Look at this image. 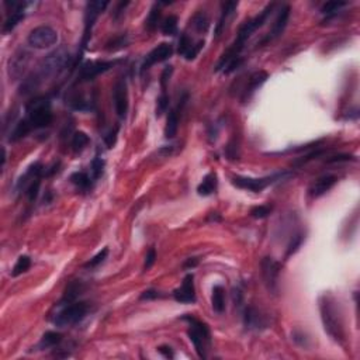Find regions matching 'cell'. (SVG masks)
<instances>
[{"instance_id": "obj_23", "label": "cell", "mask_w": 360, "mask_h": 360, "mask_svg": "<svg viewBox=\"0 0 360 360\" xmlns=\"http://www.w3.org/2000/svg\"><path fill=\"white\" fill-rule=\"evenodd\" d=\"M217 186H218V180H217V175L215 173H209L206 175L204 179L202 180V183L198 184L197 187V193L200 196H211L213 193H215L217 190Z\"/></svg>"}, {"instance_id": "obj_44", "label": "cell", "mask_w": 360, "mask_h": 360, "mask_svg": "<svg viewBox=\"0 0 360 360\" xmlns=\"http://www.w3.org/2000/svg\"><path fill=\"white\" fill-rule=\"evenodd\" d=\"M203 48H204V41H197L196 44H193L191 50H190L189 54L184 57V59H186V61H193V59H196V58L198 57V54L202 52Z\"/></svg>"}, {"instance_id": "obj_29", "label": "cell", "mask_w": 360, "mask_h": 360, "mask_svg": "<svg viewBox=\"0 0 360 360\" xmlns=\"http://www.w3.org/2000/svg\"><path fill=\"white\" fill-rule=\"evenodd\" d=\"M90 144V138L86 133L83 131H76L72 137V141H70V146H72V151L75 153H79L82 152L86 146Z\"/></svg>"}, {"instance_id": "obj_39", "label": "cell", "mask_w": 360, "mask_h": 360, "mask_svg": "<svg viewBox=\"0 0 360 360\" xmlns=\"http://www.w3.org/2000/svg\"><path fill=\"white\" fill-rule=\"evenodd\" d=\"M169 103H171V99H169V96H168V93L166 92H161V96L158 97V100H156V117H161V115H164L166 111H168V108H169Z\"/></svg>"}, {"instance_id": "obj_36", "label": "cell", "mask_w": 360, "mask_h": 360, "mask_svg": "<svg viewBox=\"0 0 360 360\" xmlns=\"http://www.w3.org/2000/svg\"><path fill=\"white\" fill-rule=\"evenodd\" d=\"M104 166H106V161L100 156H96L93 161H92V165H90V169H92V177L93 180H97L103 176L104 173Z\"/></svg>"}, {"instance_id": "obj_50", "label": "cell", "mask_w": 360, "mask_h": 360, "mask_svg": "<svg viewBox=\"0 0 360 360\" xmlns=\"http://www.w3.org/2000/svg\"><path fill=\"white\" fill-rule=\"evenodd\" d=\"M128 6H130V2H120V3H117V5H115V9H114L113 12V19L114 20L120 19L121 16H123V13L126 12V9Z\"/></svg>"}, {"instance_id": "obj_14", "label": "cell", "mask_w": 360, "mask_h": 360, "mask_svg": "<svg viewBox=\"0 0 360 360\" xmlns=\"http://www.w3.org/2000/svg\"><path fill=\"white\" fill-rule=\"evenodd\" d=\"M187 100H189V95H187V93H183V95L180 96V99H179L177 107L172 108L171 111L168 113L166 126H165V138L166 139H173L176 137L177 128H179V120H180L179 114L183 111Z\"/></svg>"}, {"instance_id": "obj_22", "label": "cell", "mask_w": 360, "mask_h": 360, "mask_svg": "<svg viewBox=\"0 0 360 360\" xmlns=\"http://www.w3.org/2000/svg\"><path fill=\"white\" fill-rule=\"evenodd\" d=\"M62 342V334H59L57 331H47L41 341L38 342L37 350H47V349H52L58 346Z\"/></svg>"}, {"instance_id": "obj_37", "label": "cell", "mask_w": 360, "mask_h": 360, "mask_svg": "<svg viewBox=\"0 0 360 360\" xmlns=\"http://www.w3.org/2000/svg\"><path fill=\"white\" fill-rule=\"evenodd\" d=\"M193 41H191V38L187 35V34H182L180 35V38H179V47H177V54L180 55V57H186L187 54H189V51L191 50V47H193Z\"/></svg>"}, {"instance_id": "obj_51", "label": "cell", "mask_w": 360, "mask_h": 360, "mask_svg": "<svg viewBox=\"0 0 360 360\" xmlns=\"http://www.w3.org/2000/svg\"><path fill=\"white\" fill-rule=\"evenodd\" d=\"M158 352L162 354L164 357H166V359H173V357H175V352H173V349H172L169 345H162V346H159Z\"/></svg>"}, {"instance_id": "obj_17", "label": "cell", "mask_w": 360, "mask_h": 360, "mask_svg": "<svg viewBox=\"0 0 360 360\" xmlns=\"http://www.w3.org/2000/svg\"><path fill=\"white\" fill-rule=\"evenodd\" d=\"M173 298L180 304L196 303V289H194V276L193 273L186 274L183 283L173 291Z\"/></svg>"}, {"instance_id": "obj_16", "label": "cell", "mask_w": 360, "mask_h": 360, "mask_svg": "<svg viewBox=\"0 0 360 360\" xmlns=\"http://www.w3.org/2000/svg\"><path fill=\"white\" fill-rule=\"evenodd\" d=\"M28 61H30V54L24 48H20V50L16 51V54L9 59V66H7V72H9L10 79L19 81L27 69Z\"/></svg>"}, {"instance_id": "obj_11", "label": "cell", "mask_w": 360, "mask_h": 360, "mask_svg": "<svg viewBox=\"0 0 360 360\" xmlns=\"http://www.w3.org/2000/svg\"><path fill=\"white\" fill-rule=\"evenodd\" d=\"M260 267H262L263 283H265L267 291L272 293V294H277L278 276H280L282 265L278 263L277 260L273 259V258H263L262 263H260Z\"/></svg>"}, {"instance_id": "obj_48", "label": "cell", "mask_w": 360, "mask_h": 360, "mask_svg": "<svg viewBox=\"0 0 360 360\" xmlns=\"http://www.w3.org/2000/svg\"><path fill=\"white\" fill-rule=\"evenodd\" d=\"M242 63H244V58L236 57L235 59H232L231 62L228 63V66L225 68V69L222 70V72H224L225 75H229V73H232V72H235V70L238 69V68H239Z\"/></svg>"}, {"instance_id": "obj_1", "label": "cell", "mask_w": 360, "mask_h": 360, "mask_svg": "<svg viewBox=\"0 0 360 360\" xmlns=\"http://www.w3.org/2000/svg\"><path fill=\"white\" fill-rule=\"evenodd\" d=\"M70 59L72 57H70L69 51L65 50L63 47L52 51L41 61V63L38 65V69L23 82L21 88H20V95L28 96L34 93L41 86V83L45 82L47 79L59 75L69 65Z\"/></svg>"}, {"instance_id": "obj_9", "label": "cell", "mask_w": 360, "mask_h": 360, "mask_svg": "<svg viewBox=\"0 0 360 360\" xmlns=\"http://www.w3.org/2000/svg\"><path fill=\"white\" fill-rule=\"evenodd\" d=\"M27 43L34 50H47L58 43V32L50 25H38L30 31Z\"/></svg>"}, {"instance_id": "obj_34", "label": "cell", "mask_w": 360, "mask_h": 360, "mask_svg": "<svg viewBox=\"0 0 360 360\" xmlns=\"http://www.w3.org/2000/svg\"><path fill=\"white\" fill-rule=\"evenodd\" d=\"M161 28H162V32H164L165 35H171V37H173V35L177 32L176 16H173V14L168 16V17L164 20V23H162V27H161Z\"/></svg>"}, {"instance_id": "obj_47", "label": "cell", "mask_w": 360, "mask_h": 360, "mask_svg": "<svg viewBox=\"0 0 360 360\" xmlns=\"http://www.w3.org/2000/svg\"><path fill=\"white\" fill-rule=\"evenodd\" d=\"M155 262H156V251H155V248H151V249L146 252L145 263H144V270H149Z\"/></svg>"}, {"instance_id": "obj_12", "label": "cell", "mask_w": 360, "mask_h": 360, "mask_svg": "<svg viewBox=\"0 0 360 360\" xmlns=\"http://www.w3.org/2000/svg\"><path fill=\"white\" fill-rule=\"evenodd\" d=\"M172 55H173V45L168 44V43L159 44L145 57L144 62L141 65V69H139L141 73H145L146 70L151 69L152 66L156 65V63L165 62V61L171 59Z\"/></svg>"}, {"instance_id": "obj_38", "label": "cell", "mask_w": 360, "mask_h": 360, "mask_svg": "<svg viewBox=\"0 0 360 360\" xmlns=\"http://www.w3.org/2000/svg\"><path fill=\"white\" fill-rule=\"evenodd\" d=\"M304 242V235L301 234V232H298V234H296L293 238H291L290 244L287 245V251H286V258H290L291 255H294V253L297 252L298 249H300V247L303 245Z\"/></svg>"}, {"instance_id": "obj_25", "label": "cell", "mask_w": 360, "mask_h": 360, "mask_svg": "<svg viewBox=\"0 0 360 360\" xmlns=\"http://www.w3.org/2000/svg\"><path fill=\"white\" fill-rule=\"evenodd\" d=\"M211 305L217 314H222L225 310V291L222 286L215 285L211 293Z\"/></svg>"}, {"instance_id": "obj_49", "label": "cell", "mask_w": 360, "mask_h": 360, "mask_svg": "<svg viewBox=\"0 0 360 360\" xmlns=\"http://www.w3.org/2000/svg\"><path fill=\"white\" fill-rule=\"evenodd\" d=\"M293 341L296 342L298 346H301V348H307L308 346V338L304 335L303 332H300V331H294L293 332Z\"/></svg>"}, {"instance_id": "obj_32", "label": "cell", "mask_w": 360, "mask_h": 360, "mask_svg": "<svg viewBox=\"0 0 360 360\" xmlns=\"http://www.w3.org/2000/svg\"><path fill=\"white\" fill-rule=\"evenodd\" d=\"M127 45H128V35H127V34H121V35L111 38L107 44H106L104 48H106V51H108V52H115V51L126 48Z\"/></svg>"}, {"instance_id": "obj_54", "label": "cell", "mask_w": 360, "mask_h": 360, "mask_svg": "<svg viewBox=\"0 0 360 360\" xmlns=\"http://www.w3.org/2000/svg\"><path fill=\"white\" fill-rule=\"evenodd\" d=\"M58 168H59V162L52 165V166L50 168V171H45V176H52L54 173H57Z\"/></svg>"}, {"instance_id": "obj_42", "label": "cell", "mask_w": 360, "mask_h": 360, "mask_svg": "<svg viewBox=\"0 0 360 360\" xmlns=\"http://www.w3.org/2000/svg\"><path fill=\"white\" fill-rule=\"evenodd\" d=\"M118 131H120V126H115L113 130H111V131L107 134V135H104V144H106V146H107V148H113V146L115 145Z\"/></svg>"}, {"instance_id": "obj_5", "label": "cell", "mask_w": 360, "mask_h": 360, "mask_svg": "<svg viewBox=\"0 0 360 360\" xmlns=\"http://www.w3.org/2000/svg\"><path fill=\"white\" fill-rule=\"evenodd\" d=\"M294 176V173L290 171H282L272 173L269 176L265 177H248V176H234L231 179V182L234 186H236L238 189L248 190V191H253V193H260L262 190H265L266 187L272 186L274 183H278L282 180H286L289 177Z\"/></svg>"}, {"instance_id": "obj_21", "label": "cell", "mask_w": 360, "mask_h": 360, "mask_svg": "<svg viewBox=\"0 0 360 360\" xmlns=\"http://www.w3.org/2000/svg\"><path fill=\"white\" fill-rule=\"evenodd\" d=\"M267 77H269V73H267V72H265V70L255 72V73H253V75L249 77L247 88H245L244 93H242V101L249 100V99H251V97L255 95V92H256V90H259L260 86H262V85H263V83L267 81Z\"/></svg>"}, {"instance_id": "obj_10", "label": "cell", "mask_w": 360, "mask_h": 360, "mask_svg": "<svg viewBox=\"0 0 360 360\" xmlns=\"http://www.w3.org/2000/svg\"><path fill=\"white\" fill-rule=\"evenodd\" d=\"M120 59H114V61H88L81 66L79 73H77V81L76 83L90 82L95 77H97L101 73H106L107 70L114 68L115 65H118Z\"/></svg>"}, {"instance_id": "obj_4", "label": "cell", "mask_w": 360, "mask_h": 360, "mask_svg": "<svg viewBox=\"0 0 360 360\" xmlns=\"http://www.w3.org/2000/svg\"><path fill=\"white\" fill-rule=\"evenodd\" d=\"M182 321H186V323L189 324L187 335H189L190 342L193 343V346L196 349L198 357L200 359H206L210 342H211V334H210L207 324H204L203 321L191 315H183L182 316Z\"/></svg>"}, {"instance_id": "obj_19", "label": "cell", "mask_w": 360, "mask_h": 360, "mask_svg": "<svg viewBox=\"0 0 360 360\" xmlns=\"http://www.w3.org/2000/svg\"><path fill=\"white\" fill-rule=\"evenodd\" d=\"M289 19H290V6H289V5H285V6H282V9L278 10L277 17H276L274 23H273L272 30L266 35L263 43L272 41L274 38H277L278 35H282L283 31H285L286 25L289 23Z\"/></svg>"}, {"instance_id": "obj_2", "label": "cell", "mask_w": 360, "mask_h": 360, "mask_svg": "<svg viewBox=\"0 0 360 360\" xmlns=\"http://www.w3.org/2000/svg\"><path fill=\"white\" fill-rule=\"evenodd\" d=\"M319 311L323 319L324 329L336 343H345V329L342 321L339 308L336 307L335 301L329 296H323L319 300Z\"/></svg>"}, {"instance_id": "obj_28", "label": "cell", "mask_w": 360, "mask_h": 360, "mask_svg": "<svg viewBox=\"0 0 360 360\" xmlns=\"http://www.w3.org/2000/svg\"><path fill=\"white\" fill-rule=\"evenodd\" d=\"M191 24H193V27H194V30H196L197 32L206 34L210 28V19L209 16H207V13L204 12V10L197 12L196 14L193 16Z\"/></svg>"}, {"instance_id": "obj_41", "label": "cell", "mask_w": 360, "mask_h": 360, "mask_svg": "<svg viewBox=\"0 0 360 360\" xmlns=\"http://www.w3.org/2000/svg\"><path fill=\"white\" fill-rule=\"evenodd\" d=\"M39 187H41V177L32 180L31 184L28 186V189L25 190V196L28 197L30 202H35V198L38 197V193H39Z\"/></svg>"}, {"instance_id": "obj_40", "label": "cell", "mask_w": 360, "mask_h": 360, "mask_svg": "<svg viewBox=\"0 0 360 360\" xmlns=\"http://www.w3.org/2000/svg\"><path fill=\"white\" fill-rule=\"evenodd\" d=\"M272 210L273 207H270V206H256L251 210V217L256 218V220H263V218L270 215Z\"/></svg>"}, {"instance_id": "obj_8", "label": "cell", "mask_w": 360, "mask_h": 360, "mask_svg": "<svg viewBox=\"0 0 360 360\" xmlns=\"http://www.w3.org/2000/svg\"><path fill=\"white\" fill-rule=\"evenodd\" d=\"M89 312V304L83 301H75V303L62 305V308L58 311L54 318V324L59 328L70 327L75 324L81 323Z\"/></svg>"}, {"instance_id": "obj_24", "label": "cell", "mask_w": 360, "mask_h": 360, "mask_svg": "<svg viewBox=\"0 0 360 360\" xmlns=\"http://www.w3.org/2000/svg\"><path fill=\"white\" fill-rule=\"evenodd\" d=\"M82 290L83 285L81 282H72V283H69V286L66 287V290L63 293L62 300L59 301V305L62 307V305H66V304L75 303L77 297L82 294Z\"/></svg>"}, {"instance_id": "obj_35", "label": "cell", "mask_w": 360, "mask_h": 360, "mask_svg": "<svg viewBox=\"0 0 360 360\" xmlns=\"http://www.w3.org/2000/svg\"><path fill=\"white\" fill-rule=\"evenodd\" d=\"M107 255H108V248H103L100 252L96 253L92 259H89L88 262L83 265V267H85V269H95V267L100 266L104 260L107 259Z\"/></svg>"}, {"instance_id": "obj_7", "label": "cell", "mask_w": 360, "mask_h": 360, "mask_svg": "<svg viewBox=\"0 0 360 360\" xmlns=\"http://www.w3.org/2000/svg\"><path fill=\"white\" fill-rule=\"evenodd\" d=\"M110 5L108 2H100V0H95V2H89L86 5V10H85V30H83V37H82V44H81V51L77 54V59L76 63L81 62L83 54L86 51L89 41L92 38V31H93V27L97 17L100 16L101 13L104 12L107 6Z\"/></svg>"}, {"instance_id": "obj_53", "label": "cell", "mask_w": 360, "mask_h": 360, "mask_svg": "<svg viewBox=\"0 0 360 360\" xmlns=\"http://www.w3.org/2000/svg\"><path fill=\"white\" fill-rule=\"evenodd\" d=\"M197 265H198V259L197 258H189L183 263V267L184 269H194Z\"/></svg>"}, {"instance_id": "obj_3", "label": "cell", "mask_w": 360, "mask_h": 360, "mask_svg": "<svg viewBox=\"0 0 360 360\" xmlns=\"http://www.w3.org/2000/svg\"><path fill=\"white\" fill-rule=\"evenodd\" d=\"M25 121L31 130H43L52 124L54 113H52V104L48 96L35 97L31 101H28L25 107Z\"/></svg>"}, {"instance_id": "obj_6", "label": "cell", "mask_w": 360, "mask_h": 360, "mask_svg": "<svg viewBox=\"0 0 360 360\" xmlns=\"http://www.w3.org/2000/svg\"><path fill=\"white\" fill-rule=\"evenodd\" d=\"M274 6H276L274 3L267 5L258 16H255L253 19L248 20V21H245L244 24L241 25L239 30H238V35L235 38L234 43L231 44V48H232L235 52H238V54L242 52V50L245 48V44H247L248 39L252 37L253 32L256 31V30H259L260 27L265 24L266 20L269 19V16L272 14Z\"/></svg>"}, {"instance_id": "obj_46", "label": "cell", "mask_w": 360, "mask_h": 360, "mask_svg": "<svg viewBox=\"0 0 360 360\" xmlns=\"http://www.w3.org/2000/svg\"><path fill=\"white\" fill-rule=\"evenodd\" d=\"M161 296H162V294H161L158 290H155V289H148V290L141 293L139 300H141V301H151V300H156V298H159Z\"/></svg>"}, {"instance_id": "obj_13", "label": "cell", "mask_w": 360, "mask_h": 360, "mask_svg": "<svg viewBox=\"0 0 360 360\" xmlns=\"http://www.w3.org/2000/svg\"><path fill=\"white\" fill-rule=\"evenodd\" d=\"M244 327L248 331H262L270 327V319L258 308L247 307L244 311Z\"/></svg>"}, {"instance_id": "obj_26", "label": "cell", "mask_w": 360, "mask_h": 360, "mask_svg": "<svg viewBox=\"0 0 360 360\" xmlns=\"http://www.w3.org/2000/svg\"><path fill=\"white\" fill-rule=\"evenodd\" d=\"M70 183L75 184L76 187L82 191H88L90 187H92V183H93V177H90L86 173V172H75L72 173L69 177Z\"/></svg>"}, {"instance_id": "obj_43", "label": "cell", "mask_w": 360, "mask_h": 360, "mask_svg": "<svg viewBox=\"0 0 360 360\" xmlns=\"http://www.w3.org/2000/svg\"><path fill=\"white\" fill-rule=\"evenodd\" d=\"M350 161H356V156L349 155V153H339L335 156H329L325 162L327 164H339V162H350Z\"/></svg>"}, {"instance_id": "obj_15", "label": "cell", "mask_w": 360, "mask_h": 360, "mask_svg": "<svg viewBox=\"0 0 360 360\" xmlns=\"http://www.w3.org/2000/svg\"><path fill=\"white\" fill-rule=\"evenodd\" d=\"M113 101L115 113L124 120L128 111V89H127L126 79H118L113 89Z\"/></svg>"}, {"instance_id": "obj_27", "label": "cell", "mask_w": 360, "mask_h": 360, "mask_svg": "<svg viewBox=\"0 0 360 360\" xmlns=\"http://www.w3.org/2000/svg\"><path fill=\"white\" fill-rule=\"evenodd\" d=\"M348 6L346 2H328L321 7V14L325 16V20H331L338 16V13H341V10L343 7Z\"/></svg>"}, {"instance_id": "obj_30", "label": "cell", "mask_w": 360, "mask_h": 360, "mask_svg": "<svg viewBox=\"0 0 360 360\" xmlns=\"http://www.w3.org/2000/svg\"><path fill=\"white\" fill-rule=\"evenodd\" d=\"M159 21H161V7H159V5L156 3V5L152 6L151 12H149L148 17H146L145 28L148 30V31H153V30H156Z\"/></svg>"}, {"instance_id": "obj_20", "label": "cell", "mask_w": 360, "mask_h": 360, "mask_svg": "<svg viewBox=\"0 0 360 360\" xmlns=\"http://www.w3.org/2000/svg\"><path fill=\"white\" fill-rule=\"evenodd\" d=\"M236 7H238V2H225V3H222L221 16H220V20L217 23V27H215V37H220L222 31L227 28L228 21L232 19V16L236 12Z\"/></svg>"}, {"instance_id": "obj_45", "label": "cell", "mask_w": 360, "mask_h": 360, "mask_svg": "<svg viewBox=\"0 0 360 360\" xmlns=\"http://www.w3.org/2000/svg\"><path fill=\"white\" fill-rule=\"evenodd\" d=\"M172 73H173V66H166L164 69V72H162V75H161V88H162V92H166V89H168V83H169V81H171V76Z\"/></svg>"}, {"instance_id": "obj_31", "label": "cell", "mask_w": 360, "mask_h": 360, "mask_svg": "<svg viewBox=\"0 0 360 360\" xmlns=\"http://www.w3.org/2000/svg\"><path fill=\"white\" fill-rule=\"evenodd\" d=\"M30 266H31V259H30V256H27V255H21L19 259H17V262H16L14 267H13L12 276L13 277H19V276H21L23 273H25L28 269H30Z\"/></svg>"}, {"instance_id": "obj_52", "label": "cell", "mask_w": 360, "mask_h": 360, "mask_svg": "<svg viewBox=\"0 0 360 360\" xmlns=\"http://www.w3.org/2000/svg\"><path fill=\"white\" fill-rule=\"evenodd\" d=\"M236 149H238V146H236V144H234V142H229L227 146V156L229 159H235L236 156H238V152H236ZM238 159V158H236Z\"/></svg>"}, {"instance_id": "obj_18", "label": "cell", "mask_w": 360, "mask_h": 360, "mask_svg": "<svg viewBox=\"0 0 360 360\" xmlns=\"http://www.w3.org/2000/svg\"><path fill=\"white\" fill-rule=\"evenodd\" d=\"M336 182H338V177L334 175H323L318 177L315 182H312L308 189V194L311 198H318L324 196L325 193H328L329 190L335 186Z\"/></svg>"}, {"instance_id": "obj_33", "label": "cell", "mask_w": 360, "mask_h": 360, "mask_svg": "<svg viewBox=\"0 0 360 360\" xmlns=\"http://www.w3.org/2000/svg\"><path fill=\"white\" fill-rule=\"evenodd\" d=\"M328 151V149H325V148H321V146H316L314 151L308 152V153H305L304 156H301V158H298L294 161V166H303V165L308 164L310 161H314V159H318L323 156L325 152Z\"/></svg>"}, {"instance_id": "obj_55", "label": "cell", "mask_w": 360, "mask_h": 360, "mask_svg": "<svg viewBox=\"0 0 360 360\" xmlns=\"http://www.w3.org/2000/svg\"><path fill=\"white\" fill-rule=\"evenodd\" d=\"M5 165H6V149L3 148V158H2V169H5Z\"/></svg>"}]
</instances>
